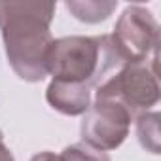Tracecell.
<instances>
[{"label": "cell", "instance_id": "obj_1", "mask_svg": "<svg viewBox=\"0 0 161 161\" xmlns=\"http://www.w3.org/2000/svg\"><path fill=\"white\" fill-rule=\"evenodd\" d=\"M53 15L55 2H0V31L6 57L14 72L25 82H42L47 76Z\"/></svg>", "mask_w": 161, "mask_h": 161}, {"label": "cell", "instance_id": "obj_2", "mask_svg": "<svg viewBox=\"0 0 161 161\" xmlns=\"http://www.w3.org/2000/svg\"><path fill=\"white\" fill-rule=\"evenodd\" d=\"M125 64L110 34L64 36L53 40L47 57V74L59 82L99 87Z\"/></svg>", "mask_w": 161, "mask_h": 161}, {"label": "cell", "instance_id": "obj_3", "mask_svg": "<svg viewBox=\"0 0 161 161\" xmlns=\"http://www.w3.org/2000/svg\"><path fill=\"white\" fill-rule=\"evenodd\" d=\"M97 97L112 99L123 104L133 118L148 112L161 97L157 55L136 63H125L114 76L97 87Z\"/></svg>", "mask_w": 161, "mask_h": 161}, {"label": "cell", "instance_id": "obj_4", "mask_svg": "<svg viewBox=\"0 0 161 161\" xmlns=\"http://www.w3.org/2000/svg\"><path fill=\"white\" fill-rule=\"evenodd\" d=\"M110 36L125 63H136L157 55L159 25L153 14L142 6H127Z\"/></svg>", "mask_w": 161, "mask_h": 161}, {"label": "cell", "instance_id": "obj_5", "mask_svg": "<svg viewBox=\"0 0 161 161\" xmlns=\"http://www.w3.org/2000/svg\"><path fill=\"white\" fill-rule=\"evenodd\" d=\"M131 121L133 116L123 104L112 99L95 97V103L82 118V140L103 152L116 150L129 136Z\"/></svg>", "mask_w": 161, "mask_h": 161}, {"label": "cell", "instance_id": "obj_6", "mask_svg": "<svg viewBox=\"0 0 161 161\" xmlns=\"http://www.w3.org/2000/svg\"><path fill=\"white\" fill-rule=\"evenodd\" d=\"M46 101L64 116H82L91 106V89L80 84L51 80L46 89Z\"/></svg>", "mask_w": 161, "mask_h": 161}, {"label": "cell", "instance_id": "obj_7", "mask_svg": "<svg viewBox=\"0 0 161 161\" xmlns=\"http://www.w3.org/2000/svg\"><path fill=\"white\" fill-rule=\"evenodd\" d=\"M66 10L80 21L84 23H101V21H106L114 10L118 8V2L110 0V2H104V0H68L64 2Z\"/></svg>", "mask_w": 161, "mask_h": 161}, {"label": "cell", "instance_id": "obj_8", "mask_svg": "<svg viewBox=\"0 0 161 161\" xmlns=\"http://www.w3.org/2000/svg\"><path fill=\"white\" fill-rule=\"evenodd\" d=\"M159 114L157 112H144L136 116V136L140 146L157 155L159 153Z\"/></svg>", "mask_w": 161, "mask_h": 161}, {"label": "cell", "instance_id": "obj_9", "mask_svg": "<svg viewBox=\"0 0 161 161\" xmlns=\"http://www.w3.org/2000/svg\"><path fill=\"white\" fill-rule=\"evenodd\" d=\"M59 157H61V161H112L106 152L97 150L84 140L66 146Z\"/></svg>", "mask_w": 161, "mask_h": 161}, {"label": "cell", "instance_id": "obj_10", "mask_svg": "<svg viewBox=\"0 0 161 161\" xmlns=\"http://www.w3.org/2000/svg\"><path fill=\"white\" fill-rule=\"evenodd\" d=\"M31 161H61V157L55 155L53 152H40V153L32 155Z\"/></svg>", "mask_w": 161, "mask_h": 161}, {"label": "cell", "instance_id": "obj_11", "mask_svg": "<svg viewBox=\"0 0 161 161\" xmlns=\"http://www.w3.org/2000/svg\"><path fill=\"white\" fill-rule=\"evenodd\" d=\"M0 161H15L12 150L4 144V138H0Z\"/></svg>", "mask_w": 161, "mask_h": 161}, {"label": "cell", "instance_id": "obj_12", "mask_svg": "<svg viewBox=\"0 0 161 161\" xmlns=\"http://www.w3.org/2000/svg\"><path fill=\"white\" fill-rule=\"evenodd\" d=\"M0 138H4V135H2V131H0Z\"/></svg>", "mask_w": 161, "mask_h": 161}]
</instances>
